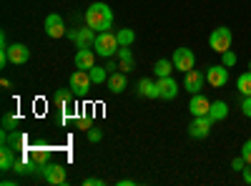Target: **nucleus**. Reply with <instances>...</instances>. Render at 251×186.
<instances>
[{
    "mask_svg": "<svg viewBox=\"0 0 251 186\" xmlns=\"http://www.w3.org/2000/svg\"><path fill=\"white\" fill-rule=\"evenodd\" d=\"M86 26H91L96 33L111 30L113 28V10L106 3H93L86 10Z\"/></svg>",
    "mask_w": 251,
    "mask_h": 186,
    "instance_id": "1",
    "label": "nucleus"
},
{
    "mask_svg": "<svg viewBox=\"0 0 251 186\" xmlns=\"http://www.w3.org/2000/svg\"><path fill=\"white\" fill-rule=\"evenodd\" d=\"M118 38H116V33H111V30H103V33H98V38H96V43H93V51H96V55H100V58H113L116 53H118Z\"/></svg>",
    "mask_w": 251,
    "mask_h": 186,
    "instance_id": "2",
    "label": "nucleus"
},
{
    "mask_svg": "<svg viewBox=\"0 0 251 186\" xmlns=\"http://www.w3.org/2000/svg\"><path fill=\"white\" fill-rule=\"evenodd\" d=\"M231 40H234L231 30L221 26V28H216L211 35H208V48L216 51V53L221 55V53H226V51H231Z\"/></svg>",
    "mask_w": 251,
    "mask_h": 186,
    "instance_id": "3",
    "label": "nucleus"
},
{
    "mask_svg": "<svg viewBox=\"0 0 251 186\" xmlns=\"http://www.w3.org/2000/svg\"><path fill=\"white\" fill-rule=\"evenodd\" d=\"M40 174H43L46 184H53V186L68 184V174H66V166H63V163H53V161H48L46 166H40Z\"/></svg>",
    "mask_w": 251,
    "mask_h": 186,
    "instance_id": "4",
    "label": "nucleus"
},
{
    "mask_svg": "<svg viewBox=\"0 0 251 186\" xmlns=\"http://www.w3.org/2000/svg\"><path fill=\"white\" fill-rule=\"evenodd\" d=\"M214 118L211 116H194V121L188 123V136L191 138H206L214 129Z\"/></svg>",
    "mask_w": 251,
    "mask_h": 186,
    "instance_id": "5",
    "label": "nucleus"
},
{
    "mask_svg": "<svg viewBox=\"0 0 251 186\" xmlns=\"http://www.w3.org/2000/svg\"><path fill=\"white\" fill-rule=\"evenodd\" d=\"M171 60H174L176 71H181V73H188V71L196 68V55H194L191 48H176V53H174Z\"/></svg>",
    "mask_w": 251,
    "mask_h": 186,
    "instance_id": "6",
    "label": "nucleus"
},
{
    "mask_svg": "<svg viewBox=\"0 0 251 186\" xmlns=\"http://www.w3.org/2000/svg\"><path fill=\"white\" fill-rule=\"evenodd\" d=\"M46 35L48 38H53V40H58V38H66V33H68V28H66V20H63V15H58V13H50L48 18H46Z\"/></svg>",
    "mask_w": 251,
    "mask_h": 186,
    "instance_id": "7",
    "label": "nucleus"
},
{
    "mask_svg": "<svg viewBox=\"0 0 251 186\" xmlns=\"http://www.w3.org/2000/svg\"><path fill=\"white\" fill-rule=\"evenodd\" d=\"M68 83H71V91H73L75 96H86V93L91 91V86H93V80H91V73H88V71H80V68H78V71L71 76Z\"/></svg>",
    "mask_w": 251,
    "mask_h": 186,
    "instance_id": "8",
    "label": "nucleus"
},
{
    "mask_svg": "<svg viewBox=\"0 0 251 186\" xmlns=\"http://www.w3.org/2000/svg\"><path fill=\"white\" fill-rule=\"evenodd\" d=\"M206 80H208V83H211L214 88L226 86V83H228V68H226L224 63H219V66H208V71H206Z\"/></svg>",
    "mask_w": 251,
    "mask_h": 186,
    "instance_id": "9",
    "label": "nucleus"
},
{
    "mask_svg": "<svg viewBox=\"0 0 251 186\" xmlns=\"http://www.w3.org/2000/svg\"><path fill=\"white\" fill-rule=\"evenodd\" d=\"M23 156H28L35 166L40 169V166H46V163L50 161V146H43V143H40V146H28L23 151Z\"/></svg>",
    "mask_w": 251,
    "mask_h": 186,
    "instance_id": "10",
    "label": "nucleus"
},
{
    "mask_svg": "<svg viewBox=\"0 0 251 186\" xmlns=\"http://www.w3.org/2000/svg\"><path fill=\"white\" fill-rule=\"evenodd\" d=\"M203 80H206V73H201V71H188L186 73V78H183V88L188 91V93H201V88H203Z\"/></svg>",
    "mask_w": 251,
    "mask_h": 186,
    "instance_id": "11",
    "label": "nucleus"
},
{
    "mask_svg": "<svg viewBox=\"0 0 251 186\" xmlns=\"http://www.w3.org/2000/svg\"><path fill=\"white\" fill-rule=\"evenodd\" d=\"M158 80V98L163 101H174L178 96V83L171 78V76H166V78H156Z\"/></svg>",
    "mask_w": 251,
    "mask_h": 186,
    "instance_id": "12",
    "label": "nucleus"
},
{
    "mask_svg": "<svg viewBox=\"0 0 251 186\" xmlns=\"http://www.w3.org/2000/svg\"><path fill=\"white\" fill-rule=\"evenodd\" d=\"M8 58L13 66H23L30 60V48L23 43H13V46H8Z\"/></svg>",
    "mask_w": 251,
    "mask_h": 186,
    "instance_id": "13",
    "label": "nucleus"
},
{
    "mask_svg": "<svg viewBox=\"0 0 251 186\" xmlns=\"http://www.w3.org/2000/svg\"><path fill=\"white\" fill-rule=\"evenodd\" d=\"M188 111H191V116H208V111H211V101H208L203 93H194L191 103H188Z\"/></svg>",
    "mask_w": 251,
    "mask_h": 186,
    "instance_id": "14",
    "label": "nucleus"
},
{
    "mask_svg": "<svg viewBox=\"0 0 251 186\" xmlns=\"http://www.w3.org/2000/svg\"><path fill=\"white\" fill-rule=\"evenodd\" d=\"M93 66H96V51L93 48H78V53H75V68L91 71Z\"/></svg>",
    "mask_w": 251,
    "mask_h": 186,
    "instance_id": "15",
    "label": "nucleus"
},
{
    "mask_svg": "<svg viewBox=\"0 0 251 186\" xmlns=\"http://www.w3.org/2000/svg\"><path fill=\"white\" fill-rule=\"evenodd\" d=\"M96 38H98V33H96L91 26H86V28H78V33H75V40H73V43H75L78 48H93Z\"/></svg>",
    "mask_w": 251,
    "mask_h": 186,
    "instance_id": "16",
    "label": "nucleus"
},
{
    "mask_svg": "<svg viewBox=\"0 0 251 186\" xmlns=\"http://www.w3.org/2000/svg\"><path fill=\"white\" fill-rule=\"evenodd\" d=\"M116 55H118V68H121L123 73H128V71H133V66H136V60H133L131 46H121Z\"/></svg>",
    "mask_w": 251,
    "mask_h": 186,
    "instance_id": "17",
    "label": "nucleus"
},
{
    "mask_svg": "<svg viewBox=\"0 0 251 186\" xmlns=\"http://www.w3.org/2000/svg\"><path fill=\"white\" fill-rule=\"evenodd\" d=\"M138 96L143 98H158V80H151V78H141L138 86H136Z\"/></svg>",
    "mask_w": 251,
    "mask_h": 186,
    "instance_id": "18",
    "label": "nucleus"
},
{
    "mask_svg": "<svg viewBox=\"0 0 251 186\" xmlns=\"http://www.w3.org/2000/svg\"><path fill=\"white\" fill-rule=\"evenodd\" d=\"M108 91L111 93H123L126 91V86H128V80H126V73L123 71H113L111 76H108Z\"/></svg>",
    "mask_w": 251,
    "mask_h": 186,
    "instance_id": "19",
    "label": "nucleus"
},
{
    "mask_svg": "<svg viewBox=\"0 0 251 186\" xmlns=\"http://www.w3.org/2000/svg\"><path fill=\"white\" fill-rule=\"evenodd\" d=\"M15 149L3 143V149H0V171H13V163H15Z\"/></svg>",
    "mask_w": 251,
    "mask_h": 186,
    "instance_id": "20",
    "label": "nucleus"
},
{
    "mask_svg": "<svg viewBox=\"0 0 251 186\" xmlns=\"http://www.w3.org/2000/svg\"><path fill=\"white\" fill-rule=\"evenodd\" d=\"M174 68H176V66H174V60H169V58H158V60H156V66H153V73H156V78H166V76H171Z\"/></svg>",
    "mask_w": 251,
    "mask_h": 186,
    "instance_id": "21",
    "label": "nucleus"
},
{
    "mask_svg": "<svg viewBox=\"0 0 251 186\" xmlns=\"http://www.w3.org/2000/svg\"><path fill=\"white\" fill-rule=\"evenodd\" d=\"M214 121H224L228 116V103L226 101H211V111H208Z\"/></svg>",
    "mask_w": 251,
    "mask_h": 186,
    "instance_id": "22",
    "label": "nucleus"
},
{
    "mask_svg": "<svg viewBox=\"0 0 251 186\" xmlns=\"http://www.w3.org/2000/svg\"><path fill=\"white\" fill-rule=\"evenodd\" d=\"M73 91H55V96H53V101L58 103V108L60 111H68V106H71V101H73Z\"/></svg>",
    "mask_w": 251,
    "mask_h": 186,
    "instance_id": "23",
    "label": "nucleus"
},
{
    "mask_svg": "<svg viewBox=\"0 0 251 186\" xmlns=\"http://www.w3.org/2000/svg\"><path fill=\"white\" fill-rule=\"evenodd\" d=\"M236 88L241 96H251V71H246L236 78Z\"/></svg>",
    "mask_w": 251,
    "mask_h": 186,
    "instance_id": "24",
    "label": "nucleus"
},
{
    "mask_svg": "<svg viewBox=\"0 0 251 186\" xmlns=\"http://www.w3.org/2000/svg\"><path fill=\"white\" fill-rule=\"evenodd\" d=\"M116 38H118V46H133V43H136V33H133L131 28L116 30Z\"/></svg>",
    "mask_w": 251,
    "mask_h": 186,
    "instance_id": "25",
    "label": "nucleus"
},
{
    "mask_svg": "<svg viewBox=\"0 0 251 186\" xmlns=\"http://www.w3.org/2000/svg\"><path fill=\"white\" fill-rule=\"evenodd\" d=\"M88 73H91V80H93L96 86H98V83H103V80H108V76H111V73L106 71V66H93Z\"/></svg>",
    "mask_w": 251,
    "mask_h": 186,
    "instance_id": "26",
    "label": "nucleus"
},
{
    "mask_svg": "<svg viewBox=\"0 0 251 186\" xmlns=\"http://www.w3.org/2000/svg\"><path fill=\"white\" fill-rule=\"evenodd\" d=\"M20 126V118L15 113H5L3 116V131H15Z\"/></svg>",
    "mask_w": 251,
    "mask_h": 186,
    "instance_id": "27",
    "label": "nucleus"
},
{
    "mask_svg": "<svg viewBox=\"0 0 251 186\" xmlns=\"http://www.w3.org/2000/svg\"><path fill=\"white\" fill-rule=\"evenodd\" d=\"M221 63H224L226 68L236 66V53H234V51H226V53H221Z\"/></svg>",
    "mask_w": 251,
    "mask_h": 186,
    "instance_id": "28",
    "label": "nucleus"
},
{
    "mask_svg": "<svg viewBox=\"0 0 251 186\" xmlns=\"http://www.w3.org/2000/svg\"><path fill=\"white\" fill-rule=\"evenodd\" d=\"M86 136H88V141H91V143H98V141L103 138V133H100V129H96V126H91V129L86 131Z\"/></svg>",
    "mask_w": 251,
    "mask_h": 186,
    "instance_id": "29",
    "label": "nucleus"
},
{
    "mask_svg": "<svg viewBox=\"0 0 251 186\" xmlns=\"http://www.w3.org/2000/svg\"><path fill=\"white\" fill-rule=\"evenodd\" d=\"M241 113H244L246 118H251V96H244V98H241Z\"/></svg>",
    "mask_w": 251,
    "mask_h": 186,
    "instance_id": "30",
    "label": "nucleus"
},
{
    "mask_svg": "<svg viewBox=\"0 0 251 186\" xmlns=\"http://www.w3.org/2000/svg\"><path fill=\"white\" fill-rule=\"evenodd\" d=\"M231 169H234V171H244V169H246V159H244V156H236V159L231 161Z\"/></svg>",
    "mask_w": 251,
    "mask_h": 186,
    "instance_id": "31",
    "label": "nucleus"
},
{
    "mask_svg": "<svg viewBox=\"0 0 251 186\" xmlns=\"http://www.w3.org/2000/svg\"><path fill=\"white\" fill-rule=\"evenodd\" d=\"M241 156L246 159V163H251V138L244 141V146H241Z\"/></svg>",
    "mask_w": 251,
    "mask_h": 186,
    "instance_id": "32",
    "label": "nucleus"
},
{
    "mask_svg": "<svg viewBox=\"0 0 251 186\" xmlns=\"http://www.w3.org/2000/svg\"><path fill=\"white\" fill-rule=\"evenodd\" d=\"M75 126H78L80 131H88L93 123H91V118H78V121H75Z\"/></svg>",
    "mask_w": 251,
    "mask_h": 186,
    "instance_id": "33",
    "label": "nucleus"
},
{
    "mask_svg": "<svg viewBox=\"0 0 251 186\" xmlns=\"http://www.w3.org/2000/svg\"><path fill=\"white\" fill-rule=\"evenodd\" d=\"M83 184H86V186H103V179H98V176H91V179H86Z\"/></svg>",
    "mask_w": 251,
    "mask_h": 186,
    "instance_id": "34",
    "label": "nucleus"
},
{
    "mask_svg": "<svg viewBox=\"0 0 251 186\" xmlns=\"http://www.w3.org/2000/svg\"><path fill=\"white\" fill-rule=\"evenodd\" d=\"M241 174H244V184H249V186H251V163H246V169H244Z\"/></svg>",
    "mask_w": 251,
    "mask_h": 186,
    "instance_id": "35",
    "label": "nucleus"
},
{
    "mask_svg": "<svg viewBox=\"0 0 251 186\" xmlns=\"http://www.w3.org/2000/svg\"><path fill=\"white\" fill-rule=\"evenodd\" d=\"M75 33H78V28H68L66 38H68V40H75Z\"/></svg>",
    "mask_w": 251,
    "mask_h": 186,
    "instance_id": "36",
    "label": "nucleus"
},
{
    "mask_svg": "<svg viewBox=\"0 0 251 186\" xmlns=\"http://www.w3.org/2000/svg\"><path fill=\"white\" fill-rule=\"evenodd\" d=\"M0 48H8V38H5V33H0Z\"/></svg>",
    "mask_w": 251,
    "mask_h": 186,
    "instance_id": "37",
    "label": "nucleus"
},
{
    "mask_svg": "<svg viewBox=\"0 0 251 186\" xmlns=\"http://www.w3.org/2000/svg\"><path fill=\"white\" fill-rule=\"evenodd\" d=\"M116 68H118V66H116V63H113V60H108V63H106V71H108V73H113V71H116Z\"/></svg>",
    "mask_w": 251,
    "mask_h": 186,
    "instance_id": "38",
    "label": "nucleus"
},
{
    "mask_svg": "<svg viewBox=\"0 0 251 186\" xmlns=\"http://www.w3.org/2000/svg\"><path fill=\"white\" fill-rule=\"evenodd\" d=\"M118 184H121V186H131V184H136V181H133V179H123V181H118Z\"/></svg>",
    "mask_w": 251,
    "mask_h": 186,
    "instance_id": "39",
    "label": "nucleus"
},
{
    "mask_svg": "<svg viewBox=\"0 0 251 186\" xmlns=\"http://www.w3.org/2000/svg\"><path fill=\"white\" fill-rule=\"evenodd\" d=\"M249 71H251V60H249Z\"/></svg>",
    "mask_w": 251,
    "mask_h": 186,
    "instance_id": "40",
    "label": "nucleus"
}]
</instances>
